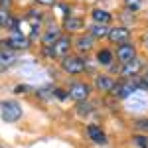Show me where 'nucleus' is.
Masks as SVG:
<instances>
[{
  "instance_id": "f03ea898",
  "label": "nucleus",
  "mask_w": 148,
  "mask_h": 148,
  "mask_svg": "<svg viewBox=\"0 0 148 148\" xmlns=\"http://www.w3.org/2000/svg\"><path fill=\"white\" fill-rule=\"evenodd\" d=\"M91 91L93 87L85 81H71L67 87V93H69V99H73L75 103H83V101H89L91 97Z\"/></svg>"
},
{
  "instance_id": "dca6fc26",
  "label": "nucleus",
  "mask_w": 148,
  "mask_h": 148,
  "mask_svg": "<svg viewBox=\"0 0 148 148\" xmlns=\"http://www.w3.org/2000/svg\"><path fill=\"white\" fill-rule=\"evenodd\" d=\"M113 61H114V53L111 49H99L97 51V63L101 67H111Z\"/></svg>"
},
{
  "instance_id": "a211bd4d",
  "label": "nucleus",
  "mask_w": 148,
  "mask_h": 148,
  "mask_svg": "<svg viewBox=\"0 0 148 148\" xmlns=\"http://www.w3.org/2000/svg\"><path fill=\"white\" fill-rule=\"evenodd\" d=\"M93 46H95V40H93L89 34L87 36H79V38H77V44H75V47H77L79 51H85V53L91 51Z\"/></svg>"
},
{
  "instance_id": "c756f323",
  "label": "nucleus",
  "mask_w": 148,
  "mask_h": 148,
  "mask_svg": "<svg viewBox=\"0 0 148 148\" xmlns=\"http://www.w3.org/2000/svg\"><path fill=\"white\" fill-rule=\"evenodd\" d=\"M144 75H146V77H148V67H146V69H144Z\"/></svg>"
},
{
  "instance_id": "bb28decb",
  "label": "nucleus",
  "mask_w": 148,
  "mask_h": 148,
  "mask_svg": "<svg viewBox=\"0 0 148 148\" xmlns=\"http://www.w3.org/2000/svg\"><path fill=\"white\" fill-rule=\"evenodd\" d=\"M10 4H12V0H0V6H2V8H6V10L10 8Z\"/></svg>"
},
{
  "instance_id": "f257e3e1",
  "label": "nucleus",
  "mask_w": 148,
  "mask_h": 148,
  "mask_svg": "<svg viewBox=\"0 0 148 148\" xmlns=\"http://www.w3.org/2000/svg\"><path fill=\"white\" fill-rule=\"evenodd\" d=\"M0 116L4 123H18L20 119L24 116V109L18 101H2L0 103Z\"/></svg>"
},
{
  "instance_id": "c85d7f7f",
  "label": "nucleus",
  "mask_w": 148,
  "mask_h": 148,
  "mask_svg": "<svg viewBox=\"0 0 148 148\" xmlns=\"http://www.w3.org/2000/svg\"><path fill=\"white\" fill-rule=\"evenodd\" d=\"M2 26H4V16L0 14V28H2Z\"/></svg>"
},
{
  "instance_id": "2eb2a0df",
  "label": "nucleus",
  "mask_w": 148,
  "mask_h": 148,
  "mask_svg": "<svg viewBox=\"0 0 148 148\" xmlns=\"http://www.w3.org/2000/svg\"><path fill=\"white\" fill-rule=\"evenodd\" d=\"M91 18H93V22H95V24H103V26H109L111 20H113L111 12L103 10V8H95V10L91 12Z\"/></svg>"
},
{
  "instance_id": "412c9836",
  "label": "nucleus",
  "mask_w": 148,
  "mask_h": 148,
  "mask_svg": "<svg viewBox=\"0 0 148 148\" xmlns=\"http://www.w3.org/2000/svg\"><path fill=\"white\" fill-rule=\"evenodd\" d=\"M134 130L140 134H148V116H138L134 121Z\"/></svg>"
},
{
  "instance_id": "9d476101",
  "label": "nucleus",
  "mask_w": 148,
  "mask_h": 148,
  "mask_svg": "<svg viewBox=\"0 0 148 148\" xmlns=\"http://www.w3.org/2000/svg\"><path fill=\"white\" fill-rule=\"evenodd\" d=\"M85 132H87V138L91 140L93 144H99V146H105L107 144V134H105V130L99 125H93V123L87 125Z\"/></svg>"
},
{
  "instance_id": "aec40b11",
  "label": "nucleus",
  "mask_w": 148,
  "mask_h": 148,
  "mask_svg": "<svg viewBox=\"0 0 148 148\" xmlns=\"http://www.w3.org/2000/svg\"><path fill=\"white\" fill-rule=\"evenodd\" d=\"M34 93H36V97H40V99H44V101L56 97V89H53V87H38Z\"/></svg>"
},
{
  "instance_id": "4468645a",
  "label": "nucleus",
  "mask_w": 148,
  "mask_h": 148,
  "mask_svg": "<svg viewBox=\"0 0 148 148\" xmlns=\"http://www.w3.org/2000/svg\"><path fill=\"white\" fill-rule=\"evenodd\" d=\"M59 38H61V30H59L57 26H49L46 30V34L42 36V44L46 47H49V46H53Z\"/></svg>"
},
{
  "instance_id": "6ab92c4d",
  "label": "nucleus",
  "mask_w": 148,
  "mask_h": 148,
  "mask_svg": "<svg viewBox=\"0 0 148 148\" xmlns=\"http://www.w3.org/2000/svg\"><path fill=\"white\" fill-rule=\"evenodd\" d=\"M75 111H77V114H79L81 119H87L91 113H95V107H93L89 101H83V103H77Z\"/></svg>"
},
{
  "instance_id": "7c9ffc66",
  "label": "nucleus",
  "mask_w": 148,
  "mask_h": 148,
  "mask_svg": "<svg viewBox=\"0 0 148 148\" xmlns=\"http://www.w3.org/2000/svg\"><path fill=\"white\" fill-rule=\"evenodd\" d=\"M146 46H148V44H146Z\"/></svg>"
},
{
  "instance_id": "423d86ee",
  "label": "nucleus",
  "mask_w": 148,
  "mask_h": 148,
  "mask_svg": "<svg viewBox=\"0 0 148 148\" xmlns=\"http://www.w3.org/2000/svg\"><path fill=\"white\" fill-rule=\"evenodd\" d=\"M125 107H126V111L128 113H144L148 109V97H146V93L144 91H136L134 95H130L128 99L125 101Z\"/></svg>"
},
{
  "instance_id": "6e6552de",
  "label": "nucleus",
  "mask_w": 148,
  "mask_h": 148,
  "mask_svg": "<svg viewBox=\"0 0 148 148\" xmlns=\"http://www.w3.org/2000/svg\"><path fill=\"white\" fill-rule=\"evenodd\" d=\"M114 85H116V79L111 77V75H107V73H99L93 79V89L99 93H105V95H111Z\"/></svg>"
},
{
  "instance_id": "5701e85b",
  "label": "nucleus",
  "mask_w": 148,
  "mask_h": 148,
  "mask_svg": "<svg viewBox=\"0 0 148 148\" xmlns=\"http://www.w3.org/2000/svg\"><path fill=\"white\" fill-rule=\"evenodd\" d=\"M65 28L67 30H79V28H83V22H81V18H67Z\"/></svg>"
},
{
  "instance_id": "0eeeda50",
  "label": "nucleus",
  "mask_w": 148,
  "mask_h": 148,
  "mask_svg": "<svg viewBox=\"0 0 148 148\" xmlns=\"http://www.w3.org/2000/svg\"><path fill=\"white\" fill-rule=\"evenodd\" d=\"M71 46H73V44H71V38H69V36H61L53 46L47 47V53L51 57H56V59H63V57L69 56Z\"/></svg>"
},
{
  "instance_id": "39448f33",
  "label": "nucleus",
  "mask_w": 148,
  "mask_h": 148,
  "mask_svg": "<svg viewBox=\"0 0 148 148\" xmlns=\"http://www.w3.org/2000/svg\"><path fill=\"white\" fill-rule=\"evenodd\" d=\"M0 47H6V49H28L30 47V38L28 36H24L22 32H12L6 40H2L0 42Z\"/></svg>"
},
{
  "instance_id": "7ed1b4c3",
  "label": "nucleus",
  "mask_w": 148,
  "mask_h": 148,
  "mask_svg": "<svg viewBox=\"0 0 148 148\" xmlns=\"http://www.w3.org/2000/svg\"><path fill=\"white\" fill-rule=\"evenodd\" d=\"M61 69L67 75H81L87 69V61L81 56H67L61 59Z\"/></svg>"
},
{
  "instance_id": "cd10ccee",
  "label": "nucleus",
  "mask_w": 148,
  "mask_h": 148,
  "mask_svg": "<svg viewBox=\"0 0 148 148\" xmlns=\"http://www.w3.org/2000/svg\"><path fill=\"white\" fill-rule=\"evenodd\" d=\"M38 4H44V6H49V4H53L56 0H36Z\"/></svg>"
},
{
  "instance_id": "4be33fe9",
  "label": "nucleus",
  "mask_w": 148,
  "mask_h": 148,
  "mask_svg": "<svg viewBox=\"0 0 148 148\" xmlns=\"http://www.w3.org/2000/svg\"><path fill=\"white\" fill-rule=\"evenodd\" d=\"M132 144L136 148H148V134H140V132H136V134H132Z\"/></svg>"
},
{
  "instance_id": "393cba45",
  "label": "nucleus",
  "mask_w": 148,
  "mask_h": 148,
  "mask_svg": "<svg viewBox=\"0 0 148 148\" xmlns=\"http://www.w3.org/2000/svg\"><path fill=\"white\" fill-rule=\"evenodd\" d=\"M30 91H32V87H30V85H26V83L14 87V93H16V95H26V93H30Z\"/></svg>"
},
{
  "instance_id": "1a4fd4ad",
  "label": "nucleus",
  "mask_w": 148,
  "mask_h": 148,
  "mask_svg": "<svg viewBox=\"0 0 148 148\" xmlns=\"http://www.w3.org/2000/svg\"><path fill=\"white\" fill-rule=\"evenodd\" d=\"M142 69H144V61L136 56L132 61H128V63H125L121 67V75H123V79H134V77L140 75Z\"/></svg>"
},
{
  "instance_id": "f8f14e48",
  "label": "nucleus",
  "mask_w": 148,
  "mask_h": 148,
  "mask_svg": "<svg viewBox=\"0 0 148 148\" xmlns=\"http://www.w3.org/2000/svg\"><path fill=\"white\" fill-rule=\"evenodd\" d=\"M109 40H111L113 44H119V46L128 44V40H130V30H128V28H125V26L111 28V32H109Z\"/></svg>"
},
{
  "instance_id": "ddd939ff",
  "label": "nucleus",
  "mask_w": 148,
  "mask_h": 148,
  "mask_svg": "<svg viewBox=\"0 0 148 148\" xmlns=\"http://www.w3.org/2000/svg\"><path fill=\"white\" fill-rule=\"evenodd\" d=\"M14 63H16V53H14L12 49L0 47V71H6V69H10Z\"/></svg>"
},
{
  "instance_id": "b1692460",
  "label": "nucleus",
  "mask_w": 148,
  "mask_h": 148,
  "mask_svg": "<svg viewBox=\"0 0 148 148\" xmlns=\"http://www.w3.org/2000/svg\"><path fill=\"white\" fill-rule=\"evenodd\" d=\"M125 6L128 10L136 12V10H140V6H142V0H125Z\"/></svg>"
},
{
  "instance_id": "9b49d317",
  "label": "nucleus",
  "mask_w": 148,
  "mask_h": 148,
  "mask_svg": "<svg viewBox=\"0 0 148 148\" xmlns=\"http://www.w3.org/2000/svg\"><path fill=\"white\" fill-rule=\"evenodd\" d=\"M136 57V47L134 44H123V46H116V61H121L123 65L132 61Z\"/></svg>"
},
{
  "instance_id": "20e7f679",
  "label": "nucleus",
  "mask_w": 148,
  "mask_h": 148,
  "mask_svg": "<svg viewBox=\"0 0 148 148\" xmlns=\"http://www.w3.org/2000/svg\"><path fill=\"white\" fill-rule=\"evenodd\" d=\"M136 91H138V87L134 83V79H121V81H116V85H114L111 95L114 99H119V101H126L130 95H134Z\"/></svg>"
},
{
  "instance_id": "a878e982",
  "label": "nucleus",
  "mask_w": 148,
  "mask_h": 148,
  "mask_svg": "<svg viewBox=\"0 0 148 148\" xmlns=\"http://www.w3.org/2000/svg\"><path fill=\"white\" fill-rule=\"evenodd\" d=\"M56 97L59 101H65V99H69V93L65 89H56Z\"/></svg>"
},
{
  "instance_id": "f3484780",
  "label": "nucleus",
  "mask_w": 148,
  "mask_h": 148,
  "mask_svg": "<svg viewBox=\"0 0 148 148\" xmlns=\"http://www.w3.org/2000/svg\"><path fill=\"white\" fill-rule=\"evenodd\" d=\"M109 32H111V28L109 26H103V24H93L91 28H89V36H91L93 40L109 38Z\"/></svg>"
}]
</instances>
